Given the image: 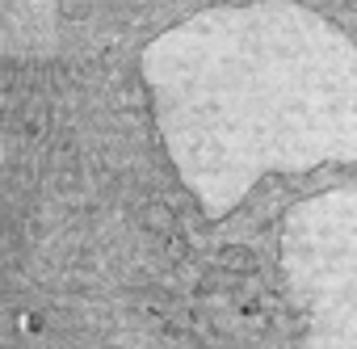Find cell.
Masks as SVG:
<instances>
[{
  "mask_svg": "<svg viewBox=\"0 0 357 349\" xmlns=\"http://www.w3.org/2000/svg\"><path fill=\"white\" fill-rule=\"evenodd\" d=\"M0 349H357V0H0Z\"/></svg>",
  "mask_w": 357,
  "mask_h": 349,
  "instance_id": "cell-1",
  "label": "cell"
}]
</instances>
